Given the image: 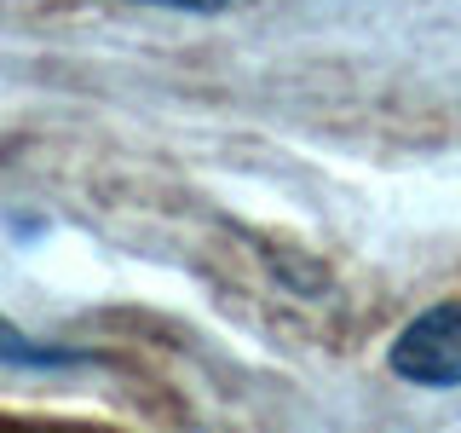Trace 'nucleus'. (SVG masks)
Wrapping results in <instances>:
<instances>
[{"label":"nucleus","instance_id":"3","mask_svg":"<svg viewBox=\"0 0 461 433\" xmlns=\"http://www.w3.org/2000/svg\"><path fill=\"white\" fill-rule=\"evenodd\" d=\"M139 6H173V12H225L230 0H139Z\"/></svg>","mask_w":461,"mask_h":433},{"label":"nucleus","instance_id":"2","mask_svg":"<svg viewBox=\"0 0 461 433\" xmlns=\"http://www.w3.org/2000/svg\"><path fill=\"white\" fill-rule=\"evenodd\" d=\"M0 358L6 364H29V370H52V364H81V353L69 346H47V341H29L12 324H0Z\"/></svg>","mask_w":461,"mask_h":433},{"label":"nucleus","instance_id":"1","mask_svg":"<svg viewBox=\"0 0 461 433\" xmlns=\"http://www.w3.org/2000/svg\"><path fill=\"white\" fill-rule=\"evenodd\" d=\"M393 375L415 387H461V300L427 307L393 341Z\"/></svg>","mask_w":461,"mask_h":433}]
</instances>
